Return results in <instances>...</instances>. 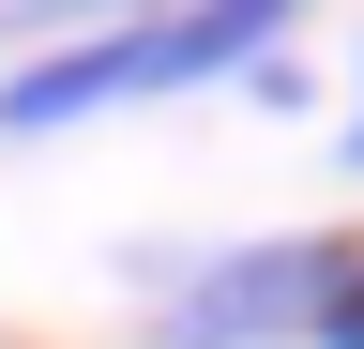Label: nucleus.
I'll list each match as a JSON object with an SVG mask.
<instances>
[{"instance_id": "20e7f679", "label": "nucleus", "mask_w": 364, "mask_h": 349, "mask_svg": "<svg viewBox=\"0 0 364 349\" xmlns=\"http://www.w3.org/2000/svg\"><path fill=\"white\" fill-rule=\"evenodd\" d=\"M304 349H364V243H349V274H334V304H318Z\"/></svg>"}, {"instance_id": "39448f33", "label": "nucleus", "mask_w": 364, "mask_h": 349, "mask_svg": "<svg viewBox=\"0 0 364 349\" xmlns=\"http://www.w3.org/2000/svg\"><path fill=\"white\" fill-rule=\"evenodd\" d=\"M334 167H349V183H364V107H349V122H334Z\"/></svg>"}, {"instance_id": "f257e3e1", "label": "nucleus", "mask_w": 364, "mask_h": 349, "mask_svg": "<svg viewBox=\"0 0 364 349\" xmlns=\"http://www.w3.org/2000/svg\"><path fill=\"white\" fill-rule=\"evenodd\" d=\"M304 0H152L122 31H76V46L0 61V137H76L107 107H167V92H243V76L289 46Z\"/></svg>"}, {"instance_id": "f03ea898", "label": "nucleus", "mask_w": 364, "mask_h": 349, "mask_svg": "<svg viewBox=\"0 0 364 349\" xmlns=\"http://www.w3.org/2000/svg\"><path fill=\"white\" fill-rule=\"evenodd\" d=\"M334 274H349V228H258V243L152 258L136 349H304L318 304H334Z\"/></svg>"}, {"instance_id": "423d86ee", "label": "nucleus", "mask_w": 364, "mask_h": 349, "mask_svg": "<svg viewBox=\"0 0 364 349\" xmlns=\"http://www.w3.org/2000/svg\"><path fill=\"white\" fill-rule=\"evenodd\" d=\"M349 107H364V46H349Z\"/></svg>"}, {"instance_id": "7ed1b4c3", "label": "nucleus", "mask_w": 364, "mask_h": 349, "mask_svg": "<svg viewBox=\"0 0 364 349\" xmlns=\"http://www.w3.org/2000/svg\"><path fill=\"white\" fill-rule=\"evenodd\" d=\"M122 16H152V0H0V31H122Z\"/></svg>"}]
</instances>
